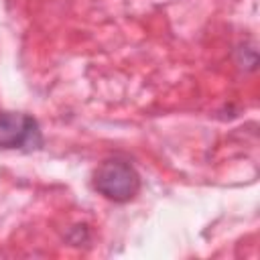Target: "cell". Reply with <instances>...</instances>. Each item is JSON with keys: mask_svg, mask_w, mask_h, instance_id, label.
Wrapping results in <instances>:
<instances>
[{"mask_svg": "<svg viewBox=\"0 0 260 260\" xmlns=\"http://www.w3.org/2000/svg\"><path fill=\"white\" fill-rule=\"evenodd\" d=\"M93 187L106 199L116 203L130 201L140 189V177L134 167L120 158L104 160L93 173Z\"/></svg>", "mask_w": 260, "mask_h": 260, "instance_id": "6da1fadb", "label": "cell"}, {"mask_svg": "<svg viewBox=\"0 0 260 260\" xmlns=\"http://www.w3.org/2000/svg\"><path fill=\"white\" fill-rule=\"evenodd\" d=\"M39 142H41L39 126L30 116L0 112V146L30 148V146H37Z\"/></svg>", "mask_w": 260, "mask_h": 260, "instance_id": "7a4b0ae2", "label": "cell"}]
</instances>
